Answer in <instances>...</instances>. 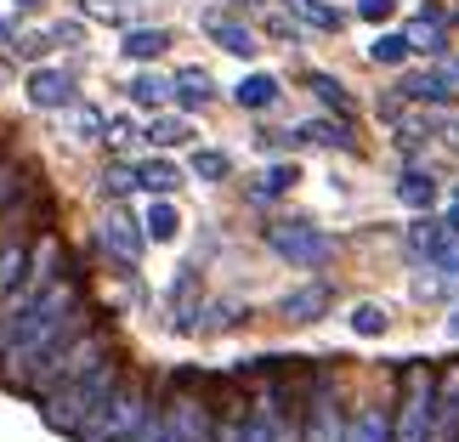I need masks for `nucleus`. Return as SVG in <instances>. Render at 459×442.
I'll return each instance as SVG.
<instances>
[{"label":"nucleus","instance_id":"1","mask_svg":"<svg viewBox=\"0 0 459 442\" xmlns=\"http://www.w3.org/2000/svg\"><path fill=\"white\" fill-rule=\"evenodd\" d=\"M119 380H126V368H119V358H108V363H97L91 375H80V380H68L63 392H51V397H40V414H46V426L51 431H68V437H80V426L91 420L102 403H108L114 392H119Z\"/></svg>","mask_w":459,"mask_h":442},{"label":"nucleus","instance_id":"2","mask_svg":"<svg viewBox=\"0 0 459 442\" xmlns=\"http://www.w3.org/2000/svg\"><path fill=\"white\" fill-rule=\"evenodd\" d=\"M114 358V341H108V329H85L80 341H68L63 351H51V358H40L29 368V380H23V392L34 397H51V392H63L68 380H80V375H91L97 363H108Z\"/></svg>","mask_w":459,"mask_h":442},{"label":"nucleus","instance_id":"3","mask_svg":"<svg viewBox=\"0 0 459 442\" xmlns=\"http://www.w3.org/2000/svg\"><path fill=\"white\" fill-rule=\"evenodd\" d=\"M170 442H216V403H210L199 375H176V386L159 397Z\"/></svg>","mask_w":459,"mask_h":442},{"label":"nucleus","instance_id":"4","mask_svg":"<svg viewBox=\"0 0 459 442\" xmlns=\"http://www.w3.org/2000/svg\"><path fill=\"white\" fill-rule=\"evenodd\" d=\"M148 414H153V392L143 380H119V392L80 426V442H131Z\"/></svg>","mask_w":459,"mask_h":442},{"label":"nucleus","instance_id":"5","mask_svg":"<svg viewBox=\"0 0 459 442\" xmlns=\"http://www.w3.org/2000/svg\"><path fill=\"white\" fill-rule=\"evenodd\" d=\"M346 397H341V375L334 368H312L307 375V426L301 442H346Z\"/></svg>","mask_w":459,"mask_h":442},{"label":"nucleus","instance_id":"6","mask_svg":"<svg viewBox=\"0 0 459 442\" xmlns=\"http://www.w3.org/2000/svg\"><path fill=\"white\" fill-rule=\"evenodd\" d=\"M437 414V368L431 363H403V392H397V442H426Z\"/></svg>","mask_w":459,"mask_h":442},{"label":"nucleus","instance_id":"7","mask_svg":"<svg viewBox=\"0 0 459 442\" xmlns=\"http://www.w3.org/2000/svg\"><path fill=\"white\" fill-rule=\"evenodd\" d=\"M267 250L284 256L290 267H324L334 256V238L324 227H312V221H273L267 227Z\"/></svg>","mask_w":459,"mask_h":442},{"label":"nucleus","instance_id":"8","mask_svg":"<svg viewBox=\"0 0 459 442\" xmlns=\"http://www.w3.org/2000/svg\"><path fill=\"white\" fill-rule=\"evenodd\" d=\"M409 250L426 261V267H443L459 278V233L448 221H414L409 227Z\"/></svg>","mask_w":459,"mask_h":442},{"label":"nucleus","instance_id":"9","mask_svg":"<svg viewBox=\"0 0 459 442\" xmlns=\"http://www.w3.org/2000/svg\"><path fill=\"white\" fill-rule=\"evenodd\" d=\"M97 238H102V250H108L114 261H126V267H136L143 261V244H148V227H136L126 210H108L97 227Z\"/></svg>","mask_w":459,"mask_h":442},{"label":"nucleus","instance_id":"10","mask_svg":"<svg viewBox=\"0 0 459 442\" xmlns=\"http://www.w3.org/2000/svg\"><path fill=\"white\" fill-rule=\"evenodd\" d=\"M346 442H397V403H358L346 420Z\"/></svg>","mask_w":459,"mask_h":442},{"label":"nucleus","instance_id":"11","mask_svg":"<svg viewBox=\"0 0 459 442\" xmlns=\"http://www.w3.org/2000/svg\"><path fill=\"white\" fill-rule=\"evenodd\" d=\"M426 442H459V363L437 368V414Z\"/></svg>","mask_w":459,"mask_h":442},{"label":"nucleus","instance_id":"12","mask_svg":"<svg viewBox=\"0 0 459 442\" xmlns=\"http://www.w3.org/2000/svg\"><path fill=\"white\" fill-rule=\"evenodd\" d=\"M29 102L34 108H74V74H63V68H29Z\"/></svg>","mask_w":459,"mask_h":442},{"label":"nucleus","instance_id":"13","mask_svg":"<svg viewBox=\"0 0 459 442\" xmlns=\"http://www.w3.org/2000/svg\"><path fill=\"white\" fill-rule=\"evenodd\" d=\"M199 23H204V34H210L221 51H233V57H255V34L244 29V23H233L227 12H204Z\"/></svg>","mask_w":459,"mask_h":442},{"label":"nucleus","instance_id":"14","mask_svg":"<svg viewBox=\"0 0 459 442\" xmlns=\"http://www.w3.org/2000/svg\"><path fill=\"white\" fill-rule=\"evenodd\" d=\"M329 300H334V290H329V284H307V290H290L284 300H278V312H284L290 324H317Z\"/></svg>","mask_w":459,"mask_h":442},{"label":"nucleus","instance_id":"15","mask_svg":"<svg viewBox=\"0 0 459 442\" xmlns=\"http://www.w3.org/2000/svg\"><path fill=\"white\" fill-rule=\"evenodd\" d=\"M29 267H34V250L23 238H6L0 244V295H17L29 284Z\"/></svg>","mask_w":459,"mask_h":442},{"label":"nucleus","instance_id":"16","mask_svg":"<svg viewBox=\"0 0 459 442\" xmlns=\"http://www.w3.org/2000/svg\"><path fill=\"white\" fill-rule=\"evenodd\" d=\"M403 97L414 102H454V74L443 68V74H409L403 80Z\"/></svg>","mask_w":459,"mask_h":442},{"label":"nucleus","instance_id":"17","mask_svg":"<svg viewBox=\"0 0 459 442\" xmlns=\"http://www.w3.org/2000/svg\"><path fill=\"white\" fill-rule=\"evenodd\" d=\"M233 102H238V108H273V102H278V80L273 74H244L233 85Z\"/></svg>","mask_w":459,"mask_h":442},{"label":"nucleus","instance_id":"18","mask_svg":"<svg viewBox=\"0 0 459 442\" xmlns=\"http://www.w3.org/2000/svg\"><path fill=\"white\" fill-rule=\"evenodd\" d=\"M403 34H409V46H414V51H443V46H448V34H443V12H426V17H414V23H403Z\"/></svg>","mask_w":459,"mask_h":442},{"label":"nucleus","instance_id":"19","mask_svg":"<svg viewBox=\"0 0 459 442\" xmlns=\"http://www.w3.org/2000/svg\"><path fill=\"white\" fill-rule=\"evenodd\" d=\"M170 85H176V102H182L187 114H193V108H204V102L216 97V91H210V74H204V68H182V74H176Z\"/></svg>","mask_w":459,"mask_h":442},{"label":"nucleus","instance_id":"20","mask_svg":"<svg viewBox=\"0 0 459 442\" xmlns=\"http://www.w3.org/2000/svg\"><path fill=\"white\" fill-rule=\"evenodd\" d=\"M165 51H170V29H131L126 34V57H136V63H153Z\"/></svg>","mask_w":459,"mask_h":442},{"label":"nucleus","instance_id":"21","mask_svg":"<svg viewBox=\"0 0 459 442\" xmlns=\"http://www.w3.org/2000/svg\"><path fill=\"white\" fill-rule=\"evenodd\" d=\"M397 199L409 204V210H431L437 204V182H431L426 170H403L397 176Z\"/></svg>","mask_w":459,"mask_h":442},{"label":"nucleus","instance_id":"22","mask_svg":"<svg viewBox=\"0 0 459 442\" xmlns=\"http://www.w3.org/2000/svg\"><path fill=\"white\" fill-rule=\"evenodd\" d=\"M301 136H307V143H317V148H341V153L358 148V136H351L346 126H334V119H307Z\"/></svg>","mask_w":459,"mask_h":442},{"label":"nucleus","instance_id":"23","mask_svg":"<svg viewBox=\"0 0 459 442\" xmlns=\"http://www.w3.org/2000/svg\"><path fill=\"white\" fill-rule=\"evenodd\" d=\"M143 227H148V238H153V244H170L176 233H182V216H176V204H170V199H159V204H148Z\"/></svg>","mask_w":459,"mask_h":442},{"label":"nucleus","instance_id":"24","mask_svg":"<svg viewBox=\"0 0 459 442\" xmlns=\"http://www.w3.org/2000/svg\"><path fill=\"white\" fill-rule=\"evenodd\" d=\"M126 91H131L136 108H159V102H170V97H176V85H170V80H159V74H136Z\"/></svg>","mask_w":459,"mask_h":442},{"label":"nucleus","instance_id":"25","mask_svg":"<svg viewBox=\"0 0 459 442\" xmlns=\"http://www.w3.org/2000/svg\"><path fill=\"white\" fill-rule=\"evenodd\" d=\"M80 17L85 23H131L136 6L131 0H80Z\"/></svg>","mask_w":459,"mask_h":442},{"label":"nucleus","instance_id":"26","mask_svg":"<svg viewBox=\"0 0 459 442\" xmlns=\"http://www.w3.org/2000/svg\"><path fill=\"white\" fill-rule=\"evenodd\" d=\"M385 329H392V317H385V307H375V300L351 307V334H363V341H380Z\"/></svg>","mask_w":459,"mask_h":442},{"label":"nucleus","instance_id":"27","mask_svg":"<svg viewBox=\"0 0 459 442\" xmlns=\"http://www.w3.org/2000/svg\"><path fill=\"white\" fill-rule=\"evenodd\" d=\"M136 182H143L148 193H170L176 182H182V170H176L170 159H148V165H136Z\"/></svg>","mask_w":459,"mask_h":442},{"label":"nucleus","instance_id":"28","mask_svg":"<svg viewBox=\"0 0 459 442\" xmlns=\"http://www.w3.org/2000/svg\"><path fill=\"white\" fill-rule=\"evenodd\" d=\"M143 136H148L153 148H176V143H187L193 131H187V119H176V114H159V119H153V126H148Z\"/></svg>","mask_w":459,"mask_h":442},{"label":"nucleus","instance_id":"29","mask_svg":"<svg viewBox=\"0 0 459 442\" xmlns=\"http://www.w3.org/2000/svg\"><path fill=\"white\" fill-rule=\"evenodd\" d=\"M312 97L324 102V108H334V114H351V97H346V85L334 74H312Z\"/></svg>","mask_w":459,"mask_h":442},{"label":"nucleus","instance_id":"30","mask_svg":"<svg viewBox=\"0 0 459 442\" xmlns=\"http://www.w3.org/2000/svg\"><path fill=\"white\" fill-rule=\"evenodd\" d=\"M409 51H414V46H409V34H380V40L368 46V57L392 68V63H403V57H409Z\"/></svg>","mask_w":459,"mask_h":442},{"label":"nucleus","instance_id":"31","mask_svg":"<svg viewBox=\"0 0 459 442\" xmlns=\"http://www.w3.org/2000/svg\"><path fill=\"white\" fill-rule=\"evenodd\" d=\"M193 176H199V182H221V176H227V153L221 148H199V153H193Z\"/></svg>","mask_w":459,"mask_h":442},{"label":"nucleus","instance_id":"32","mask_svg":"<svg viewBox=\"0 0 459 442\" xmlns=\"http://www.w3.org/2000/svg\"><path fill=\"white\" fill-rule=\"evenodd\" d=\"M74 136H80V143H91V136H108V119H102L91 102H85V108H74Z\"/></svg>","mask_w":459,"mask_h":442},{"label":"nucleus","instance_id":"33","mask_svg":"<svg viewBox=\"0 0 459 442\" xmlns=\"http://www.w3.org/2000/svg\"><path fill=\"white\" fill-rule=\"evenodd\" d=\"M295 6H301V17L312 29H341V12L334 6H317V0H295Z\"/></svg>","mask_w":459,"mask_h":442},{"label":"nucleus","instance_id":"34","mask_svg":"<svg viewBox=\"0 0 459 442\" xmlns=\"http://www.w3.org/2000/svg\"><path fill=\"white\" fill-rule=\"evenodd\" d=\"M284 187H295V165H273V170L255 182V193H261V199H267V193H284Z\"/></svg>","mask_w":459,"mask_h":442},{"label":"nucleus","instance_id":"35","mask_svg":"<svg viewBox=\"0 0 459 442\" xmlns=\"http://www.w3.org/2000/svg\"><path fill=\"white\" fill-rule=\"evenodd\" d=\"M131 442H170V431H165V414H159V397H153V414L143 420V431H136Z\"/></svg>","mask_w":459,"mask_h":442},{"label":"nucleus","instance_id":"36","mask_svg":"<svg viewBox=\"0 0 459 442\" xmlns=\"http://www.w3.org/2000/svg\"><path fill=\"white\" fill-rule=\"evenodd\" d=\"M12 193H23V170H17V165H6V159H0V210L12 204Z\"/></svg>","mask_w":459,"mask_h":442},{"label":"nucleus","instance_id":"37","mask_svg":"<svg viewBox=\"0 0 459 442\" xmlns=\"http://www.w3.org/2000/svg\"><path fill=\"white\" fill-rule=\"evenodd\" d=\"M102 187H108V193H131V187H143V182H136V170L114 165V170H102Z\"/></svg>","mask_w":459,"mask_h":442},{"label":"nucleus","instance_id":"38","mask_svg":"<svg viewBox=\"0 0 459 442\" xmlns=\"http://www.w3.org/2000/svg\"><path fill=\"white\" fill-rule=\"evenodd\" d=\"M51 46H57L51 34H23V40H17V57H46Z\"/></svg>","mask_w":459,"mask_h":442},{"label":"nucleus","instance_id":"39","mask_svg":"<svg viewBox=\"0 0 459 442\" xmlns=\"http://www.w3.org/2000/svg\"><path fill=\"white\" fill-rule=\"evenodd\" d=\"M358 17L363 23H385V17H392V0H358Z\"/></svg>","mask_w":459,"mask_h":442},{"label":"nucleus","instance_id":"40","mask_svg":"<svg viewBox=\"0 0 459 442\" xmlns=\"http://www.w3.org/2000/svg\"><path fill=\"white\" fill-rule=\"evenodd\" d=\"M131 136H136L131 119H114V126H108V143H131Z\"/></svg>","mask_w":459,"mask_h":442},{"label":"nucleus","instance_id":"41","mask_svg":"<svg viewBox=\"0 0 459 442\" xmlns=\"http://www.w3.org/2000/svg\"><path fill=\"white\" fill-rule=\"evenodd\" d=\"M448 334H454V341H459V312H448Z\"/></svg>","mask_w":459,"mask_h":442},{"label":"nucleus","instance_id":"42","mask_svg":"<svg viewBox=\"0 0 459 442\" xmlns=\"http://www.w3.org/2000/svg\"><path fill=\"white\" fill-rule=\"evenodd\" d=\"M12 6H23V12H34V6H46V0H12Z\"/></svg>","mask_w":459,"mask_h":442},{"label":"nucleus","instance_id":"43","mask_svg":"<svg viewBox=\"0 0 459 442\" xmlns=\"http://www.w3.org/2000/svg\"><path fill=\"white\" fill-rule=\"evenodd\" d=\"M448 227H454V233H459V204H454V210H448Z\"/></svg>","mask_w":459,"mask_h":442},{"label":"nucleus","instance_id":"44","mask_svg":"<svg viewBox=\"0 0 459 442\" xmlns=\"http://www.w3.org/2000/svg\"><path fill=\"white\" fill-rule=\"evenodd\" d=\"M238 6H250V0H238Z\"/></svg>","mask_w":459,"mask_h":442}]
</instances>
